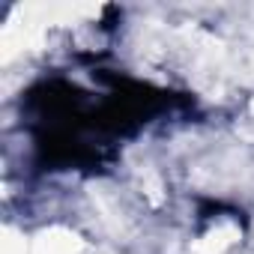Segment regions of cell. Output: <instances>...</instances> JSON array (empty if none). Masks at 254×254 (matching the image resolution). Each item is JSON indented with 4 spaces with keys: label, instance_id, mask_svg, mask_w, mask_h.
<instances>
[{
    "label": "cell",
    "instance_id": "cell-2",
    "mask_svg": "<svg viewBox=\"0 0 254 254\" xmlns=\"http://www.w3.org/2000/svg\"><path fill=\"white\" fill-rule=\"evenodd\" d=\"M236 239H239V227L233 221H224L215 230H209L203 239L194 242V254H224Z\"/></svg>",
    "mask_w": 254,
    "mask_h": 254
},
{
    "label": "cell",
    "instance_id": "cell-1",
    "mask_svg": "<svg viewBox=\"0 0 254 254\" xmlns=\"http://www.w3.org/2000/svg\"><path fill=\"white\" fill-rule=\"evenodd\" d=\"M81 251H84L81 236L66 227H51L39 233L30 245V254H81Z\"/></svg>",
    "mask_w": 254,
    "mask_h": 254
},
{
    "label": "cell",
    "instance_id": "cell-5",
    "mask_svg": "<svg viewBox=\"0 0 254 254\" xmlns=\"http://www.w3.org/2000/svg\"><path fill=\"white\" fill-rule=\"evenodd\" d=\"M248 114H251V117H254V99H251V102H248Z\"/></svg>",
    "mask_w": 254,
    "mask_h": 254
},
{
    "label": "cell",
    "instance_id": "cell-3",
    "mask_svg": "<svg viewBox=\"0 0 254 254\" xmlns=\"http://www.w3.org/2000/svg\"><path fill=\"white\" fill-rule=\"evenodd\" d=\"M0 254H30V242L15 233V230H3V242H0Z\"/></svg>",
    "mask_w": 254,
    "mask_h": 254
},
{
    "label": "cell",
    "instance_id": "cell-4",
    "mask_svg": "<svg viewBox=\"0 0 254 254\" xmlns=\"http://www.w3.org/2000/svg\"><path fill=\"white\" fill-rule=\"evenodd\" d=\"M144 194H147L156 206L165 200V194H162V183H159V177H156L153 171H144Z\"/></svg>",
    "mask_w": 254,
    "mask_h": 254
}]
</instances>
